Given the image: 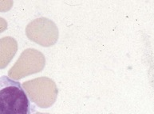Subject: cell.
I'll return each mask as SVG.
<instances>
[{"label": "cell", "instance_id": "1", "mask_svg": "<svg viewBox=\"0 0 154 114\" xmlns=\"http://www.w3.org/2000/svg\"><path fill=\"white\" fill-rule=\"evenodd\" d=\"M0 114H30V102L20 82L0 77Z\"/></svg>", "mask_w": 154, "mask_h": 114}, {"label": "cell", "instance_id": "2", "mask_svg": "<svg viewBox=\"0 0 154 114\" xmlns=\"http://www.w3.org/2000/svg\"><path fill=\"white\" fill-rule=\"evenodd\" d=\"M22 87L30 101L42 109L52 106L58 98L57 85L48 77H39L24 82Z\"/></svg>", "mask_w": 154, "mask_h": 114}, {"label": "cell", "instance_id": "3", "mask_svg": "<svg viewBox=\"0 0 154 114\" xmlns=\"http://www.w3.org/2000/svg\"><path fill=\"white\" fill-rule=\"evenodd\" d=\"M46 65V58L41 52L35 48H27L23 52L14 66L8 71L13 80H19L33 74L38 73Z\"/></svg>", "mask_w": 154, "mask_h": 114}, {"label": "cell", "instance_id": "4", "mask_svg": "<svg viewBox=\"0 0 154 114\" xmlns=\"http://www.w3.org/2000/svg\"><path fill=\"white\" fill-rule=\"evenodd\" d=\"M26 35L29 40L42 47L54 45L58 40L59 32L55 23L46 18L31 21L26 27Z\"/></svg>", "mask_w": 154, "mask_h": 114}, {"label": "cell", "instance_id": "5", "mask_svg": "<svg viewBox=\"0 0 154 114\" xmlns=\"http://www.w3.org/2000/svg\"><path fill=\"white\" fill-rule=\"evenodd\" d=\"M18 51V43L11 37L0 39V69L7 67Z\"/></svg>", "mask_w": 154, "mask_h": 114}, {"label": "cell", "instance_id": "6", "mask_svg": "<svg viewBox=\"0 0 154 114\" xmlns=\"http://www.w3.org/2000/svg\"><path fill=\"white\" fill-rule=\"evenodd\" d=\"M12 1H0V11H7L11 8Z\"/></svg>", "mask_w": 154, "mask_h": 114}, {"label": "cell", "instance_id": "7", "mask_svg": "<svg viewBox=\"0 0 154 114\" xmlns=\"http://www.w3.org/2000/svg\"><path fill=\"white\" fill-rule=\"evenodd\" d=\"M7 29V21L2 18H0V33L4 32Z\"/></svg>", "mask_w": 154, "mask_h": 114}, {"label": "cell", "instance_id": "8", "mask_svg": "<svg viewBox=\"0 0 154 114\" xmlns=\"http://www.w3.org/2000/svg\"><path fill=\"white\" fill-rule=\"evenodd\" d=\"M35 114H50V113H36Z\"/></svg>", "mask_w": 154, "mask_h": 114}]
</instances>
